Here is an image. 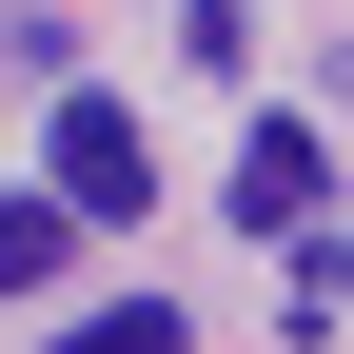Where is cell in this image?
I'll return each instance as SVG.
<instances>
[{
    "label": "cell",
    "instance_id": "cell-1",
    "mask_svg": "<svg viewBox=\"0 0 354 354\" xmlns=\"http://www.w3.org/2000/svg\"><path fill=\"white\" fill-rule=\"evenodd\" d=\"M39 158H59V216H118V236L158 216V138H138V99H39Z\"/></svg>",
    "mask_w": 354,
    "mask_h": 354
},
{
    "label": "cell",
    "instance_id": "cell-2",
    "mask_svg": "<svg viewBox=\"0 0 354 354\" xmlns=\"http://www.w3.org/2000/svg\"><path fill=\"white\" fill-rule=\"evenodd\" d=\"M315 216H335L315 118H256V138H236V236H315Z\"/></svg>",
    "mask_w": 354,
    "mask_h": 354
},
{
    "label": "cell",
    "instance_id": "cell-3",
    "mask_svg": "<svg viewBox=\"0 0 354 354\" xmlns=\"http://www.w3.org/2000/svg\"><path fill=\"white\" fill-rule=\"evenodd\" d=\"M79 276V216L59 197H0V295H59Z\"/></svg>",
    "mask_w": 354,
    "mask_h": 354
},
{
    "label": "cell",
    "instance_id": "cell-4",
    "mask_svg": "<svg viewBox=\"0 0 354 354\" xmlns=\"http://www.w3.org/2000/svg\"><path fill=\"white\" fill-rule=\"evenodd\" d=\"M39 354H197V315H177V295H118V315H79V335H39Z\"/></svg>",
    "mask_w": 354,
    "mask_h": 354
}]
</instances>
